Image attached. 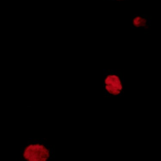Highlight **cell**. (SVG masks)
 Segmentation results:
<instances>
[{
  "instance_id": "cell-1",
  "label": "cell",
  "mask_w": 161,
  "mask_h": 161,
  "mask_svg": "<svg viewBox=\"0 0 161 161\" xmlns=\"http://www.w3.org/2000/svg\"><path fill=\"white\" fill-rule=\"evenodd\" d=\"M104 84L106 91L112 96H119L123 93V79L120 72L112 73L107 75Z\"/></svg>"
},
{
  "instance_id": "cell-2",
  "label": "cell",
  "mask_w": 161,
  "mask_h": 161,
  "mask_svg": "<svg viewBox=\"0 0 161 161\" xmlns=\"http://www.w3.org/2000/svg\"><path fill=\"white\" fill-rule=\"evenodd\" d=\"M24 157L30 161H45L49 157V152L43 145H31L25 149Z\"/></svg>"
}]
</instances>
